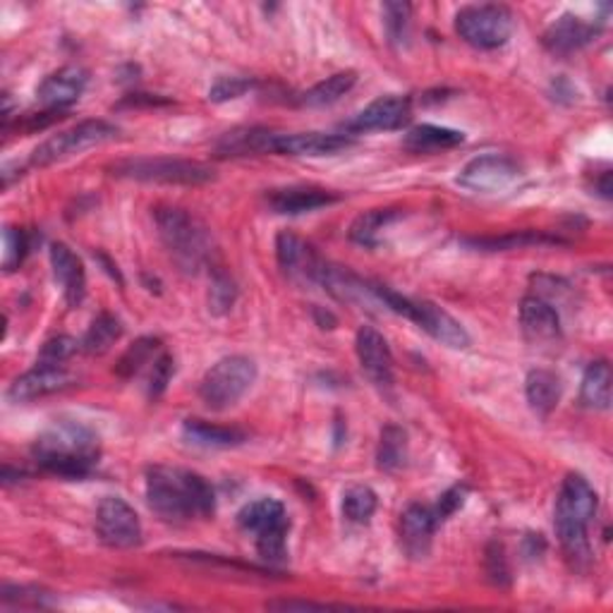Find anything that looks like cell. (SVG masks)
I'll use <instances>...</instances> for the list:
<instances>
[{"mask_svg":"<svg viewBox=\"0 0 613 613\" xmlns=\"http://www.w3.org/2000/svg\"><path fill=\"white\" fill-rule=\"evenodd\" d=\"M147 501L166 522L209 518L216 510V494L202 475L166 465H156L147 473Z\"/></svg>","mask_w":613,"mask_h":613,"instance_id":"cell-1","label":"cell"},{"mask_svg":"<svg viewBox=\"0 0 613 613\" xmlns=\"http://www.w3.org/2000/svg\"><path fill=\"white\" fill-rule=\"evenodd\" d=\"M32 455L39 467L51 475L82 479L94 473L102 451L89 426L80 422H55L51 430L36 436Z\"/></svg>","mask_w":613,"mask_h":613,"instance_id":"cell-2","label":"cell"},{"mask_svg":"<svg viewBox=\"0 0 613 613\" xmlns=\"http://www.w3.org/2000/svg\"><path fill=\"white\" fill-rule=\"evenodd\" d=\"M599 498L592 484L582 475H568L556 498L553 525L559 535L561 549L573 568H584L592 561L590 549V522L596 516Z\"/></svg>","mask_w":613,"mask_h":613,"instance_id":"cell-3","label":"cell"},{"mask_svg":"<svg viewBox=\"0 0 613 613\" xmlns=\"http://www.w3.org/2000/svg\"><path fill=\"white\" fill-rule=\"evenodd\" d=\"M154 219L163 245L182 271L194 274L209 262L211 240L207 228L188 211L178 207H159L154 211Z\"/></svg>","mask_w":613,"mask_h":613,"instance_id":"cell-4","label":"cell"},{"mask_svg":"<svg viewBox=\"0 0 613 613\" xmlns=\"http://www.w3.org/2000/svg\"><path fill=\"white\" fill-rule=\"evenodd\" d=\"M256 381V364L245 355H228L199 383V395L211 410H228L240 403Z\"/></svg>","mask_w":613,"mask_h":613,"instance_id":"cell-5","label":"cell"},{"mask_svg":"<svg viewBox=\"0 0 613 613\" xmlns=\"http://www.w3.org/2000/svg\"><path fill=\"white\" fill-rule=\"evenodd\" d=\"M516 30V18L506 6L482 3L465 6L455 15V32L461 34L465 44L479 51H494L508 44Z\"/></svg>","mask_w":613,"mask_h":613,"instance_id":"cell-6","label":"cell"},{"mask_svg":"<svg viewBox=\"0 0 613 613\" xmlns=\"http://www.w3.org/2000/svg\"><path fill=\"white\" fill-rule=\"evenodd\" d=\"M113 176L139 182L204 184L213 180V170L199 161L182 159H127L113 166Z\"/></svg>","mask_w":613,"mask_h":613,"instance_id":"cell-7","label":"cell"},{"mask_svg":"<svg viewBox=\"0 0 613 613\" xmlns=\"http://www.w3.org/2000/svg\"><path fill=\"white\" fill-rule=\"evenodd\" d=\"M118 135V127L110 125L106 120H84L70 130H63L59 135L49 137L44 145H39L32 154L30 163L46 168L51 163H59L63 159H70L84 149H92L96 145H104V141L113 139Z\"/></svg>","mask_w":613,"mask_h":613,"instance_id":"cell-8","label":"cell"},{"mask_svg":"<svg viewBox=\"0 0 613 613\" xmlns=\"http://www.w3.org/2000/svg\"><path fill=\"white\" fill-rule=\"evenodd\" d=\"M96 535L110 549H133L141 541L139 516L125 498L106 496L96 508Z\"/></svg>","mask_w":613,"mask_h":613,"instance_id":"cell-9","label":"cell"},{"mask_svg":"<svg viewBox=\"0 0 613 613\" xmlns=\"http://www.w3.org/2000/svg\"><path fill=\"white\" fill-rule=\"evenodd\" d=\"M403 317L415 321L420 329H424L434 340H438L441 346L453 348V350H465L469 346V334L465 331V326L458 319H453L446 309H441L434 303L408 297Z\"/></svg>","mask_w":613,"mask_h":613,"instance_id":"cell-10","label":"cell"},{"mask_svg":"<svg viewBox=\"0 0 613 613\" xmlns=\"http://www.w3.org/2000/svg\"><path fill=\"white\" fill-rule=\"evenodd\" d=\"M520 176L518 163L504 154H484L469 161L458 176V184L469 192H498Z\"/></svg>","mask_w":613,"mask_h":613,"instance_id":"cell-11","label":"cell"},{"mask_svg":"<svg viewBox=\"0 0 613 613\" xmlns=\"http://www.w3.org/2000/svg\"><path fill=\"white\" fill-rule=\"evenodd\" d=\"M412 118V104L408 96H381L377 102L362 108L355 116L346 130L362 135V133H387V130H401Z\"/></svg>","mask_w":613,"mask_h":613,"instance_id":"cell-12","label":"cell"},{"mask_svg":"<svg viewBox=\"0 0 613 613\" xmlns=\"http://www.w3.org/2000/svg\"><path fill=\"white\" fill-rule=\"evenodd\" d=\"M355 348H358V358L364 369V374L369 381L374 383L377 389L387 391L393 387V352L389 348V340L383 338L372 326H362L358 331V340H355Z\"/></svg>","mask_w":613,"mask_h":613,"instance_id":"cell-13","label":"cell"},{"mask_svg":"<svg viewBox=\"0 0 613 613\" xmlns=\"http://www.w3.org/2000/svg\"><path fill=\"white\" fill-rule=\"evenodd\" d=\"M70 383H73V377H70L65 367L39 362L34 369H30V372L10 383L8 398L12 403H32L36 398H46L51 393L65 391Z\"/></svg>","mask_w":613,"mask_h":613,"instance_id":"cell-14","label":"cell"},{"mask_svg":"<svg viewBox=\"0 0 613 613\" xmlns=\"http://www.w3.org/2000/svg\"><path fill=\"white\" fill-rule=\"evenodd\" d=\"M276 256L285 276L303 283H317L324 256L317 254L315 247L307 245L303 237L293 233H281L276 240Z\"/></svg>","mask_w":613,"mask_h":613,"instance_id":"cell-15","label":"cell"},{"mask_svg":"<svg viewBox=\"0 0 613 613\" xmlns=\"http://www.w3.org/2000/svg\"><path fill=\"white\" fill-rule=\"evenodd\" d=\"M87 82H89V75L84 73L82 67L67 65V67H61L59 73H53L44 82H41L39 89H36V96H39L41 104L55 113V110H63L67 106H73L77 98L84 94V89H87Z\"/></svg>","mask_w":613,"mask_h":613,"instance_id":"cell-16","label":"cell"},{"mask_svg":"<svg viewBox=\"0 0 613 613\" xmlns=\"http://www.w3.org/2000/svg\"><path fill=\"white\" fill-rule=\"evenodd\" d=\"M438 527L434 508L412 504L401 516V547L410 559H426Z\"/></svg>","mask_w":613,"mask_h":613,"instance_id":"cell-17","label":"cell"},{"mask_svg":"<svg viewBox=\"0 0 613 613\" xmlns=\"http://www.w3.org/2000/svg\"><path fill=\"white\" fill-rule=\"evenodd\" d=\"M520 326L532 344H551V340L561 338L559 309L539 295H527L520 303Z\"/></svg>","mask_w":613,"mask_h":613,"instance_id":"cell-18","label":"cell"},{"mask_svg":"<svg viewBox=\"0 0 613 613\" xmlns=\"http://www.w3.org/2000/svg\"><path fill=\"white\" fill-rule=\"evenodd\" d=\"M596 34H599V24L566 12V15H561L547 30L545 46L553 55H568L592 44Z\"/></svg>","mask_w":613,"mask_h":613,"instance_id":"cell-19","label":"cell"},{"mask_svg":"<svg viewBox=\"0 0 613 613\" xmlns=\"http://www.w3.org/2000/svg\"><path fill=\"white\" fill-rule=\"evenodd\" d=\"M355 145L348 135L331 133H281L276 139V154L283 156H334Z\"/></svg>","mask_w":613,"mask_h":613,"instance_id":"cell-20","label":"cell"},{"mask_svg":"<svg viewBox=\"0 0 613 613\" xmlns=\"http://www.w3.org/2000/svg\"><path fill=\"white\" fill-rule=\"evenodd\" d=\"M281 133L266 130V127H237L225 133L216 141V154L223 159H240V156H262L276 154V139Z\"/></svg>","mask_w":613,"mask_h":613,"instance_id":"cell-21","label":"cell"},{"mask_svg":"<svg viewBox=\"0 0 613 613\" xmlns=\"http://www.w3.org/2000/svg\"><path fill=\"white\" fill-rule=\"evenodd\" d=\"M338 202V197L321 188H281L266 194V204L281 216H297Z\"/></svg>","mask_w":613,"mask_h":613,"instance_id":"cell-22","label":"cell"},{"mask_svg":"<svg viewBox=\"0 0 613 613\" xmlns=\"http://www.w3.org/2000/svg\"><path fill=\"white\" fill-rule=\"evenodd\" d=\"M51 266L53 276L61 283V288L65 293V299L70 307H77L84 293H87V276H84V266L80 262V256L70 250L63 242H55L51 247Z\"/></svg>","mask_w":613,"mask_h":613,"instance_id":"cell-23","label":"cell"},{"mask_svg":"<svg viewBox=\"0 0 613 613\" xmlns=\"http://www.w3.org/2000/svg\"><path fill=\"white\" fill-rule=\"evenodd\" d=\"M182 436L188 444L199 448H235L247 441V434L242 430H235V426H219L204 420L184 422Z\"/></svg>","mask_w":613,"mask_h":613,"instance_id":"cell-24","label":"cell"},{"mask_svg":"<svg viewBox=\"0 0 613 613\" xmlns=\"http://www.w3.org/2000/svg\"><path fill=\"white\" fill-rule=\"evenodd\" d=\"M525 395L535 415L549 418L561 401V379L549 369H532L525 381Z\"/></svg>","mask_w":613,"mask_h":613,"instance_id":"cell-25","label":"cell"},{"mask_svg":"<svg viewBox=\"0 0 613 613\" xmlns=\"http://www.w3.org/2000/svg\"><path fill=\"white\" fill-rule=\"evenodd\" d=\"M465 141V135L451 127H438V125H418L405 135V149L412 154H438L446 149L461 147Z\"/></svg>","mask_w":613,"mask_h":613,"instance_id":"cell-26","label":"cell"},{"mask_svg":"<svg viewBox=\"0 0 613 613\" xmlns=\"http://www.w3.org/2000/svg\"><path fill=\"white\" fill-rule=\"evenodd\" d=\"M290 522L288 512H285V506L278 501V498H256V501L247 504L237 512V525L245 532H254L260 535L264 530H271V527Z\"/></svg>","mask_w":613,"mask_h":613,"instance_id":"cell-27","label":"cell"},{"mask_svg":"<svg viewBox=\"0 0 613 613\" xmlns=\"http://www.w3.org/2000/svg\"><path fill=\"white\" fill-rule=\"evenodd\" d=\"M580 403L590 410L611 408V367L609 362H592L582 377Z\"/></svg>","mask_w":613,"mask_h":613,"instance_id":"cell-28","label":"cell"},{"mask_svg":"<svg viewBox=\"0 0 613 613\" xmlns=\"http://www.w3.org/2000/svg\"><path fill=\"white\" fill-rule=\"evenodd\" d=\"M355 82H358V73H352V70H346V73H336L331 77H326L324 82L315 84L309 92H305L299 102H303V106H307V108L334 106L355 87Z\"/></svg>","mask_w":613,"mask_h":613,"instance_id":"cell-29","label":"cell"},{"mask_svg":"<svg viewBox=\"0 0 613 613\" xmlns=\"http://www.w3.org/2000/svg\"><path fill=\"white\" fill-rule=\"evenodd\" d=\"M408 461V432L403 426L389 424L381 430L377 465L383 473H398Z\"/></svg>","mask_w":613,"mask_h":613,"instance_id":"cell-30","label":"cell"},{"mask_svg":"<svg viewBox=\"0 0 613 613\" xmlns=\"http://www.w3.org/2000/svg\"><path fill=\"white\" fill-rule=\"evenodd\" d=\"M398 216H401V211H395V209L364 211L362 216L355 219V223L350 225V237L362 247H374L379 242V233L389 223H393Z\"/></svg>","mask_w":613,"mask_h":613,"instance_id":"cell-31","label":"cell"},{"mask_svg":"<svg viewBox=\"0 0 613 613\" xmlns=\"http://www.w3.org/2000/svg\"><path fill=\"white\" fill-rule=\"evenodd\" d=\"M161 340L159 338H139L125 350V355L118 362V374L120 377H135L141 369H149L161 355Z\"/></svg>","mask_w":613,"mask_h":613,"instance_id":"cell-32","label":"cell"},{"mask_svg":"<svg viewBox=\"0 0 613 613\" xmlns=\"http://www.w3.org/2000/svg\"><path fill=\"white\" fill-rule=\"evenodd\" d=\"M377 506H379L377 494L369 487H364V484H355V487H348L344 494V516L355 525H364L372 520Z\"/></svg>","mask_w":613,"mask_h":613,"instance_id":"cell-33","label":"cell"},{"mask_svg":"<svg viewBox=\"0 0 613 613\" xmlns=\"http://www.w3.org/2000/svg\"><path fill=\"white\" fill-rule=\"evenodd\" d=\"M120 334H123V326H120V321L116 317H113V315H98L92 321L87 336H84L82 348L87 350L89 355H102L113 344H116V340L120 338Z\"/></svg>","mask_w":613,"mask_h":613,"instance_id":"cell-34","label":"cell"},{"mask_svg":"<svg viewBox=\"0 0 613 613\" xmlns=\"http://www.w3.org/2000/svg\"><path fill=\"white\" fill-rule=\"evenodd\" d=\"M288 530H290V522H283L256 535V551H260L264 561L268 563L285 561V556H288V547H285L288 545Z\"/></svg>","mask_w":613,"mask_h":613,"instance_id":"cell-35","label":"cell"},{"mask_svg":"<svg viewBox=\"0 0 613 613\" xmlns=\"http://www.w3.org/2000/svg\"><path fill=\"white\" fill-rule=\"evenodd\" d=\"M237 299V285L235 281L223 274V271H216L211 278V290H209V311L216 317L228 315L233 309Z\"/></svg>","mask_w":613,"mask_h":613,"instance_id":"cell-36","label":"cell"},{"mask_svg":"<svg viewBox=\"0 0 613 613\" xmlns=\"http://www.w3.org/2000/svg\"><path fill=\"white\" fill-rule=\"evenodd\" d=\"M32 250V240L20 228H6L3 231V268L15 271L24 262V256Z\"/></svg>","mask_w":613,"mask_h":613,"instance_id":"cell-37","label":"cell"},{"mask_svg":"<svg viewBox=\"0 0 613 613\" xmlns=\"http://www.w3.org/2000/svg\"><path fill=\"white\" fill-rule=\"evenodd\" d=\"M484 568H487V575L496 584V588H508V584H510V566H508V556H506L504 545L492 541L487 551H484Z\"/></svg>","mask_w":613,"mask_h":613,"instance_id":"cell-38","label":"cell"},{"mask_svg":"<svg viewBox=\"0 0 613 613\" xmlns=\"http://www.w3.org/2000/svg\"><path fill=\"white\" fill-rule=\"evenodd\" d=\"M80 344L75 338H70V336H59V338H51L49 344L41 348V355H39V362L41 364H61L65 360L73 358V355L77 352Z\"/></svg>","mask_w":613,"mask_h":613,"instance_id":"cell-39","label":"cell"},{"mask_svg":"<svg viewBox=\"0 0 613 613\" xmlns=\"http://www.w3.org/2000/svg\"><path fill=\"white\" fill-rule=\"evenodd\" d=\"M383 24L391 41H403L410 27V6L408 3H387L383 6Z\"/></svg>","mask_w":613,"mask_h":613,"instance_id":"cell-40","label":"cell"},{"mask_svg":"<svg viewBox=\"0 0 613 613\" xmlns=\"http://www.w3.org/2000/svg\"><path fill=\"white\" fill-rule=\"evenodd\" d=\"M250 89H252V80H247V77H221L209 89V98L216 104H223V102H231V98H240Z\"/></svg>","mask_w":613,"mask_h":613,"instance_id":"cell-41","label":"cell"},{"mask_svg":"<svg viewBox=\"0 0 613 613\" xmlns=\"http://www.w3.org/2000/svg\"><path fill=\"white\" fill-rule=\"evenodd\" d=\"M170 377H173V358H170L168 352H161L159 360H156L149 367V381H147L149 395L151 398H159L166 391Z\"/></svg>","mask_w":613,"mask_h":613,"instance_id":"cell-42","label":"cell"},{"mask_svg":"<svg viewBox=\"0 0 613 613\" xmlns=\"http://www.w3.org/2000/svg\"><path fill=\"white\" fill-rule=\"evenodd\" d=\"M49 596V592L39 590V588H12V584H6L3 588V602L6 604H20V606H44V599Z\"/></svg>","mask_w":613,"mask_h":613,"instance_id":"cell-43","label":"cell"},{"mask_svg":"<svg viewBox=\"0 0 613 613\" xmlns=\"http://www.w3.org/2000/svg\"><path fill=\"white\" fill-rule=\"evenodd\" d=\"M465 498H467V487H453V489H448L444 496L438 498V504L434 506V516H436V520H438V522H444L446 518H451L455 510L463 508Z\"/></svg>","mask_w":613,"mask_h":613,"instance_id":"cell-44","label":"cell"},{"mask_svg":"<svg viewBox=\"0 0 613 613\" xmlns=\"http://www.w3.org/2000/svg\"><path fill=\"white\" fill-rule=\"evenodd\" d=\"M268 609H281V611H329V609H346V606H334V604H315V602H274Z\"/></svg>","mask_w":613,"mask_h":613,"instance_id":"cell-45","label":"cell"}]
</instances>
